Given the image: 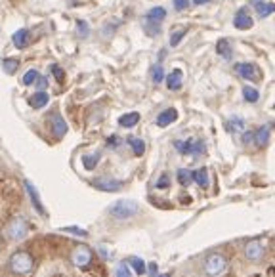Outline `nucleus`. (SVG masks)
I'll use <instances>...</instances> for the list:
<instances>
[{
	"mask_svg": "<svg viewBox=\"0 0 275 277\" xmlns=\"http://www.w3.org/2000/svg\"><path fill=\"white\" fill-rule=\"evenodd\" d=\"M8 266H10V270L14 271V273H17V275H25V273H29V271L33 270L35 260H33V256H31L27 250H15L14 255L10 256Z\"/></svg>",
	"mask_w": 275,
	"mask_h": 277,
	"instance_id": "obj_1",
	"label": "nucleus"
},
{
	"mask_svg": "<svg viewBox=\"0 0 275 277\" xmlns=\"http://www.w3.org/2000/svg\"><path fill=\"white\" fill-rule=\"evenodd\" d=\"M140 206H138L136 201H130V199H121L109 206V214L117 220H128L132 216H136Z\"/></svg>",
	"mask_w": 275,
	"mask_h": 277,
	"instance_id": "obj_2",
	"label": "nucleus"
},
{
	"mask_svg": "<svg viewBox=\"0 0 275 277\" xmlns=\"http://www.w3.org/2000/svg\"><path fill=\"white\" fill-rule=\"evenodd\" d=\"M225 268H227V260H225V256H222L220 252H212V255H209L204 258L203 270L209 277L220 275Z\"/></svg>",
	"mask_w": 275,
	"mask_h": 277,
	"instance_id": "obj_3",
	"label": "nucleus"
},
{
	"mask_svg": "<svg viewBox=\"0 0 275 277\" xmlns=\"http://www.w3.org/2000/svg\"><path fill=\"white\" fill-rule=\"evenodd\" d=\"M174 147H176V151L181 155H201L204 153V144L201 140H195V138H188V140H176L174 142Z\"/></svg>",
	"mask_w": 275,
	"mask_h": 277,
	"instance_id": "obj_4",
	"label": "nucleus"
},
{
	"mask_svg": "<svg viewBox=\"0 0 275 277\" xmlns=\"http://www.w3.org/2000/svg\"><path fill=\"white\" fill-rule=\"evenodd\" d=\"M29 232V226H27V220L23 216H15V218L10 220V224L6 226V235L12 241H19L23 239Z\"/></svg>",
	"mask_w": 275,
	"mask_h": 277,
	"instance_id": "obj_5",
	"label": "nucleus"
},
{
	"mask_svg": "<svg viewBox=\"0 0 275 277\" xmlns=\"http://www.w3.org/2000/svg\"><path fill=\"white\" fill-rule=\"evenodd\" d=\"M71 262L77 268H88L92 262V248L86 245H79V247L73 248L71 252Z\"/></svg>",
	"mask_w": 275,
	"mask_h": 277,
	"instance_id": "obj_6",
	"label": "nucleus"
},
{
	"mask_svg": "<svg viewBox=\"0 0 275 277\" xmlns=\"http://www.w3.org/2000/svg\"><path fill=\"white\" fill-rule=\"evenodd\" d=\"M243 252H245L246 260H250V262H258V260H262V256H264V245H262V241L253 239L245 245Z\"/></svg>",
	"mask_w": 275,
	"mask_h": 277,
	"instance_id": "obj_7",
	"label": "nucleus"
},
{
	"mask_svg": "<svg viewBox=\"0 0 275 277\" xmlns=\"http://www.w3.org/2000/svg\"><path fill=\"white\" fill-rule=\"evenodd\" d=\"M90 183L100 191H119L123 188V182L115 180V178H94Z\"/></svg>",
	"mask_w": 275,
	"mask_h": 277,
	"instance_id": "obj_8",
	"label": "nucleus"
},
{
	"mask_svg": "<svg viewBox=\"0 0 275 277\" xmlns=\"http://www.w3.org/2000/svg\"><path fill=\"white\" fill-rule=\"evenodd\" d=\"M50 128L56 138H63L67 134V123L59 113H52L50 115Z\"/></svg>",
	"mask_w": 275,
	"mask_h": 277,
	"instance_id": "obj_9",
	"label": "nucleus"
},
{
	"mask_svg": "<svg viewBox=\"0 0 275 277\" xmlns=\"http://www.w3.org/2000/svg\"><path fill=\"white\" fill-rule=\"evenodd\" d=\"M253 23H254L253 17L248 15V12H246L245 8L237 10V14L233 17V27H237V29H241V31H248L253 27Z\"/></svg>",
	"mask_w": 275,
	"mask_h": 277,
	"instance_id": "obj_10",
	"label": "nucleus"
},
{
	"mask_svg": "<svg viewBox=\"0 0 275 277\" xmlns=\"http://www.w3.org/2000/svg\"><path fill=\"white\" fill-rule=\"evenodd\" d=\"M25 190H27V195H29L31 203H33V206H35V211L38 212V214H42V216H44V214H46V211H44V206H42L40 195H38V191H36V188L29 182V180H25Z\"/></svg>",
	"mask_w": 275,
	"mask_h": 277,
	"instance_id": "obj_11",
	"label": "nucleus"
},
{
	"mask_svg": "<svg viewBox=\"0 0 275 277\" xmlns=\"http://www.w3.org/2000/svg\"><path fill=\"white\" fill-rule=\"evenodd\" d=\"M176 119H178V111L174 109V107H168V109H165L163 113H159V117H157V126H161V128H165V126H168V124L176 123Z\"/></svg>",
	"mask_w": 275,
	"mask_h": 277,
	"instance_id": "obj_12",
	"label": "nucleus"
},
{
	"mask_svg": "<svg viewBox=\"0 0 275 277\" xmlns=\"http://www.w3.org/2000/svg\"><path fill=\"white\" fill-rule=\"evenodd\" d=\"M235 73L246 80H254L256 75H258V69H256L253 63H237V65H235Z\"/></svg>",
	"mask_w": 275,
	"mask_h": 277,
	"instance_id": "obj_13",
	"label": "nucleus"
},
{
	"mask_svg": "<svg viewBox=\"0 0 275 277\" xmlns=\"http://www.w3.org/2000/svg\"><path fill=\"white\" fill-rule=\"evenodd\" d=\"M48 102H50V96L46 94L44 90H38V92H35V94L29 98V105L33 109H42Z\"/></svg>",
	"mask_w": 275,
	"mask_h": 277,
	"instance_id": "obj_14",
	"label": "nucleus"
},
{
	"mask_svg": "<svg viewBox=\"0 0 275 277\" xmlns=\"http://www.w3.org/2000/svg\"><path fill=\"white\" fill-rule=\"evenodd\" d=\"M269 126L268 124H262L258 130L254 132V144L258 147H266L268 146V142H269Z\"/></svg>",
	"mask_w": 275,
	"mask_h": 277,
	"instance_id": "obj_15",
	"label": "nucleus"
},
{
	"mask_svg": "<svg viewBox=\"0 0 275 277\" xmlns=\"http://www.w3.org/2000/svg\"><path fill=\"white\" fill-rule=\"evenodd\" d=\"M181 80H184V73L180 69H174L167 75V86L168 90H178L181 86Z\"/></svg>",
	"mask_w": 275,
	"mask_h": 277,
	"instance_id": "obj_16",
	"label": "nucleus"
},
{
	"mask_svg": "<svg viewBox=\"0 0 275 277\" xmlns=\"http://www.w3.org/2000/svg\"><path fill=\"white\" fill-rule=\"evenodd\" d=\"M193 182H195L199 188L207 190V188H209V170L204 167L199 168V170H193Z\"/></svg>",
	"mask_w": 275,
	"mask_h": 277,
	"instance_id": "obj_17",
	"label": "nucleus"
},
{
	"mask_svg": "<svg viewBox=\"0 0 275 277\" xmlns=\"http://www.w3.org/2000/svg\"><path fill=\"white\" fill-rule=\"evenodd\" d=\"M140 123V113H124L123 117L119 119V124L123 126V128H134L136 124Z\"/></svg>",
	"mask_w": 275,
	"mask_h": 277,
	"instance_id": "obj_18",
	"label": "nucleus"
},
{
	"mask_svg": "<svg viewBox=\"0 0 275 277\" xmlns=\"http://www.w3.org/2000/svg\"><path fill=\"white\" fill-rule=\"evenodd\" d=\"M245 128V121L241 117H230L225 121V130L232 132V134H237V132H243Z\"/></svg>",
	"mask_w": 275,
	"mask_h": 277,
	"instance_id": "obj_19",
	"label": "nucleus"
},
{
	"mask_svg": "<svg viewBox=\"0 0 275 277\" xmlns=\"http://www.w3.org/2000/svg\"><path fill=\"white\" fill-rule=\"evenodd\" d=\"M254 10L258 12V15H260V17H268L269 14H273V12H275V4L258 0V2H254Z\"/></svg>",
	"mask_w": 275,
	"mask_h": 277,
	"instance_id": "obj_20",
	"label": "nucleus"
},
{
	"mask_svg": "<svg viewBox=\"0 0 275 277\" xmlns=\"http://www.w3.org/2000/svg\"><path fill=\"white\" fill-rule=\"evenodd\" d=\"M128 142V146L132 147V151L136 157H142L145 153V142L142 138H136V136H130V138L126 140Z\"/></svg>",
	"mask_w": 275,
	"mask_h": 277,
	"instance_id": "obj_21",
	"label": "nucleus"
},
{
	"mask_svg": "<svg viewBox=\"0 0 275 277\" xmlns=\"http://www.w3.org/2000/svg\"><path fill=\"white\" fill-rule=\"evenodd\" d=\"M216 52L222 56L224 59H232L233 56V48L232 44H230V40H225V38H222V40H218L216 44Z\"/></svg>",
	"mask_w": 275,
	"mask_h": 277,
	"instance_id": "obj_22",
	"label": "nucleus"
},
{
	"mask_svg": "<svg viewBox=\"0 0 275 277\" xmlns=\"http://www.w3.org/2000/svg\"><path fill=\"white\" fill-rule=\"evenodd\" d=\"M12 40H14L15 48H25V46H27V42H29V31H27V29L15 31L14 37H12Z\"/></svg>",
	"mask_w": 275,
	"mask_h": 277,
	"instance_id": "obj_23",
	"label": "nucleus"
},
{
	"mask_svg": "<svg viewBox=\"0 0 275 277\" xmlns=\"http://www.w3.org/2000/svg\"><path fill=\"white\" fill-rule=\"evenodd\" d=\"M165 17H167V10H165L163 6L151 8V10L147 12V15H145V19H149V21H157V23H161Z\"/></svg>",
	"mask_w": 275,
	"mask_h": 277,
	"instance_id": "obj_24",
	"label": "nucleus"
},
{
	"mask_svg": "<svg viewBox=\"0 0 275 277\" xmlns=\"http://www.w3.org/2000/svg\"><path fill=\"white\" fill-rule=\"evenodd\" d=\"M100 159H102V153H100V151H96V153H88V155L82 157V165H84L86 170H94V168L98 167Z\"/></svg>",
	"mask_w": 275,
	"mask_h": 277,
	"instance_id": "obj_25",
	"label": "nucleus"
},
{
	"mask_svg": "<svg viewBox=\"0 0 275 277\" xmlns=\"http://www.w3.org/2000/svg\"><path fill=\"white\" fill-rule=\"evenodd\" d=\"M126 264L134 268V271H136L138 275H144L145 271H147V268H145V262L140 258V256H130V258L126 260Z\"/></svg>",
	"mask_w": 275,
	"mask_h": 277,
	"instance_id": "obj_26",
	"label": "nucleus"
},
{
	"mask_svg": "<svg viewBox=\"0 0 275 277\" xmlns=\"http://www.w3.org/2000/svg\"><path fill=\"white\" fill-rule=\"evenodd\" d=\"M176 178H178V183H180V186L188 188L189 183L193 182V170H188V168H180V170H178V174H176Z\"/></svg>",
	"mask_w": 275,
	"mask_h": 277,
	"instance_id": "obj_27",
	"label": "nucleus"
},
{
	"mask_svg": "<svg viewBox=\"0 0 275 277\" xmlns=\"http://www.w3.org/2000/svg\"><path fill=\"white\" fill-rule=\"evenodd\" d=\"M243 98H245L248 103H256L260 100V94H258V90L253 86H243Z\"/></svg>",
	"mask_w": 275,
	"mask_h": 277,
	"instance_id": "obj_28",
	"label": "nucleus"
},
{
	"mask_svg": "<svg viewBox=\"0 0 275 277\" xmlns=\"http://www.w3.org/2000/svg\"><path fill=\"white\" fill-rule=\"evenodd\" d=\"M2 67H4V71L8 75H14L17 71V67H19V59L15 58H4L2 59Z\"/></svg>",
	"mask_w": 275,
	"mask_h": 277,
	"instance_id": "obj_29",
	"label": "nucleus"
},
{
	"mask_svg": "<svg viewBox=\"0 0 275 277\" xmlns=\"http://www.w3.org/2000/svg\"><path fill=\"white\" fill-rule=\"evenodd\" d=\"M144 31L149 35V37H157L161 33V23L157 21H149V19H145V25H144Z\"/></svg>",
	"mask_w": 275,
	"mask_h": 277,
	"instance_id": "obj_30",
	"label": "nucleus"
},
{
	"mask_svg": "<svg viewBox=\"0 0 275 277\" xmlns=\"http://www.w3.org/2000/svg\"><path fill=\"white\" fill-rule=\"evenodd\" d=\"M151 79L155 84H159V82H163L165 80V71H163V67H161V63H157V65L151 67Z\"/></svg>",
	"mask_w": 275,
	"mask_h": 277,
	"instance_id": "obj_31",
	"label": "nucleus"
},
{
	"mask_svg": "<svg viewBox=\"0 0 275 277\" xmlns=\"http://www.w3.org/2000/svg\"><path fill=\"white\" fill-rule=\"evenodd\" d=\"M36 80H38V71H35V69H29L27 73L23 75V84H25V86H31V84H35Z\"/></svg>",
	"mask_w": 275,
	"mask_h": 277,
	"instance_id": "obj_32",
	"label": "nucleus"
},
{
	"mask_svg": "<svg viewBox=\"0 0 275 277\" xmlns=\"http://www.w3.org/2000/svg\"><path fill=\"white\" fill-rule=\"evenodd\" d=\"M186 33H188V29H186V27H184V29H180V31H174L172 35H170V46H178L181 38L186 37Z\"/></svg>",
	"mask_w": 275,
	"mask_h": 277,
	"instance_id": "obj_33",
	"label": "nucleus"
},
{
	"mask_svg": "<svg viewBox=\"0 0 275 277\" xmlns=\"http://www.w3.org/2000/svg\"><path fill=\"white\" fill-rule=\"evenodd\" d=\"M155 188H157V190H168V188H170V176H168L167 172L161 174L157 183H155Z\"/></svg>",
	"mask_w": 275,
	"mask_h": 277,
	"instance_id": "obj_34",
	"label": "nucleus"
},
{
	"mask_svg": "<svg viewBox=\"0 0 275 277\" xmlns=\"http://www.w3.org/2000/svg\"><path fill=\"white\" fill-rule=\"evenodd\" d=\"M115 275H117V277H132L128 264H126V262H121V264H119V266H117V270H115Z\"/></svg>",
	"mask_w": 275,
	"mask_h": 277,
	"instance_id": "obj_35",
	"label": "nucleus"
},
{
	"mask_svg": "<svg viewBox=\"0 0 275 277\" xmlns=\"http://www.w3.org/2000/svg\"><path fill=\"white\" fill-rule=\"evenodd\" d=\"M61 232H67V234H75V235H79V237H86V235H88L86 229H82V227H77V226L61 227Z\"/></svg>",
	"mask_w": 275,
	"mask_h": 277,
	"instance_id": "obj_36",
	"label": "nucleus"
},
{
	"mask_svg": "<svg viewBox=\"0 0 275 277\" xmlns=\"http://www.w3.org/2000/svg\"><path fill=\"white\" fill-rule=\"evenodd\" d=\"M77 33H79V37L82 38H86L88 37V33H90V27H88V23L86 21H77Z\"/></svg>",
	"mask_w": 275,
	"mask_h": 277,
	"instance_id": "obj_37",
	"label": "nucleus"
},
{
	"mask_svg": "<svg viewBox=\"0 0 275 277\" xmlns=\"http://www.w3.org/2000/svg\"><path fill=\"white\" fill-rule=\"evenodd\" d=\"M52 73H54V77H56V80H58L59 84L65 80V75H63V69L59 65H52Z\"/></svg>",
	"mask_w": 275,
	"mask_h": 277,
	"instance_id": "obj_38",
	"label": "nucleus"
},
{
	"mask_svg": "<svg viewBox=\"0 0 275 277\" xmlns=\"http://www.w3.org/2000/svg\"><path fill=\"white\" fill-rule=\"evenodd\" d=\"M250 142H254V132H243V144L248 146Z\"/></svg>",
	"mask_w": 275,
	"mask_h": 277,
	"instance_id": "obj_39",
	"label": "nucleus"
},
{
	"mask_svg": "<svg viewBox=\"0 0 275 277\" xmlns=\"http://www.w3.org/2000/svg\"><path fill=\"white\" fill-rule=\"evenodd\" d=\"M35 84H36V88H38V90H44V88L48 86V79H44V77H38V80H36Z\"/></svg>",
	"mask_w": 275,
	"mask_h": 277,
	"instance_id": "obj_40",
	"label": "nucleus"
},
{
	"mask_svg": "<svg viewBox=\"0 0 275 277\" xmlns=\"http://www.w3.org/2000/svg\"><path fill=\"white\" fill-rule=\"evenodd\" d=\"M159 275V266L155 262H151L149 264V277H157Z\"/></svg>",
	"mask_w": 275,
	"mask_h": 277,
	"instance_id": "obj_41",
	"label": "nucleus"
},
{
	"mask_svg": "<svg viewBox=\"0 0 275 277\" xmlns=\"http://www.w3.org/2000/svg\"><path fill=\"white\" fill-rule=\"evenodd\" d=\"M174 8L176 10H186L188 8V0H174Z\"/></svg>",
	"mask_w": 275,
	"mask_h": 277,
	"instance_id": "obj_42",
	"label": "nucleus"
},
{
	"mask_svg": "<svg viewBox=\"0 0 275 277\" xmlns=\"http://www.w3.org/2000/svg\"><path fill=\"white\" fill-rule=\"evenodd\" d=\"M119 144H121V140L117 138V136H111V138L107 140V146H109V147H117Z\"/></svg>",
	"mask_w": 275,
	"mask_h": 277,
	"instance_id": "obj_43",
	"label": "nucleus"
},
{
	"mask_svg": "<svg viewBox=\"0 0 275 277\" xmlns=\"http://www.w3.org/2000/svg\"><path fill=\"white\" fill-rule=\"evenodd\" d=\"M100 256H102L103 260H107V258H111V252H107L105 247H100Z\"/></svg>",
	"mask_w": 275,
	"mask_h": 277,
	"instance_id": "obj_44",
	"label": "nucleus"
},
{
	"mask_svg": "<svg viewBox=\"0 0 275 277\" xmlns=\"http://www.w3.org/2000/svg\"><path fill=\"white\" fill-rule=\"evenodd\" d=\"M207 2H209V0H193L195 6H201V4H207Z\"/></svg>",
	"mask_w": 275,
	"mask_h": 277,
	"instance_id": "obj_45",
	"label": "nucleus"
}]
</instances>
